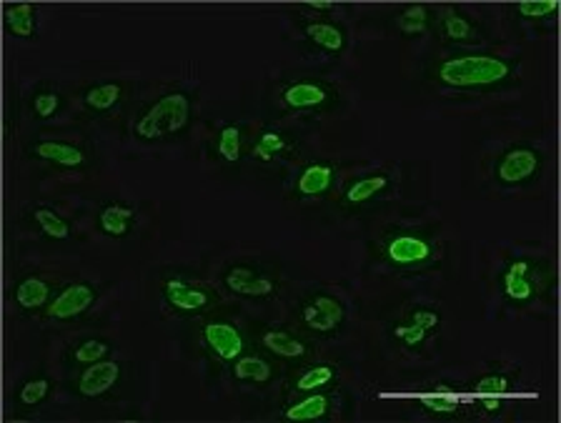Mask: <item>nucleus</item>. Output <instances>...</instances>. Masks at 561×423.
Segmentation results:
<instances>
[{"label":"nucleus","mask_w":561,"mask_h":423,"mask_svg":"<svg viewBox=\"0 0 561 423\" xmlns=\"http://www.w3.org/2000/svg\"><path fill=\"white\" fill-rule=\"evenodd\" d=\"M163 298L175 313H183V316L203 313L206 308L215 304V296L208 286H200V283H193L181 276H171L163 281Z\"/></svg>","instance_id":"obj_3"},{"label":"nucleus","mask_w":561,"mask_h":423,"mask_svg":"<svg viewBox=\"0 0 561 423\" xmlns=\"http://www.w3.org/2000/svg\"><path fill=\"white\" fill-rule=\"evenodd\" d=\"M123 98V88L118 83H95L88 91L83 93V103L95 110V113H106L118 106Z\"/></svg>","instance_id":"obj_22"},{"label":"nucleus","mask_w":561,"mask_h":423,"mask_svg":"<svg viewBox=\"0 0 561 423\" xmlns=\"http://www.w3.org/2000/svg\"><path fill=\"white\" fill-rule=\"evenodd\" d=\"M306 36L316 48L326 51L329 55H338L344 51V45H346L344 30L338 26H334V23H326V20H313V23H308Z\"/></svg>","instance_id":"obj_20"},{"label":"nucleus","mask_w":561,"mask_h":423,"mask_svg":"<svg viewBox=\"0 0 561 423\" xmlns=\"http://www.w3.org/2000/svg\"><path fill=\"white\" fill-rule=\"evenodd\" d=\"M479 403H481V409L489 411V413L501 411V396H479Z\"/></svg>","instance_id":"obj_38"},{"label":"nucleus","mask_w":561,"mask_h":423,"mask_svg":"<svg viewBox=\"0 0 561 423\" xmlns=\"http://www.w3.org/2000/svg\"><path fill=\"white\" fill-rule=\"evenodd\" d=\"M231 373L243 384H268L273 378V366L264 356H239L231 363Z\"/></svg>","instance_id":"obj_19"},{"label":"nucleus","mask_w":561,"mask_h":423,"mask_svg":"<svg viewBox=\"0 0 561 423\" xmlns=\"http://www.w3.org/2000/svg\"><path fill=\"white\" fill-rule=\"evenodd\" d=\"M108 351H110V346L106 341H101V338H88V341H80L76 348H73V363H80V366H91V363H98V361H103L108 356Z\"/></svg>","instance_id":"obj_31"},{"label":"nucleus","mask_w":561,"mask_h":423,"mask_svg":"<svg viewBox=\"0 0 561 423\" xmlns=\"http://www.w3.org/2000/svg\"><path fill=\"white\" fill-rule=\"evenodd\" d=\"M508 381L507 376H501V373H492V376H484L481 381L474 384V394H479V396H501V394H507Z\"/></svg>","instance_id":"obj_35"},{"label":"nucleus","mask_w":561,"mask_h":423,"mask_svg":"<svg viewBox=\"0 0 561 423\" xmlns=\"http://www.w3.org/2000/svg\"><path fill=\"white\" fill-rule=\"evenodd\" d=\"M421 406L431 411V413H436V416H451V413H456V411L461 409V401L456 396L454 388H449V386H436L431 394L421 396Z\"/></svg>","instance_id":"obj_27"},{"label":"nucleus","mask_w":561,"mask_h":423,"mask_svg":"<svg viewBox=\"0 0 561 423\" xmlns=\"http://www.w3.org/2000/svg\"><path fill=\"white\" fill-rule=\"evenodd\" d=\"M384 256H386L388 264L399 265V268H419L434 258V243L424 233L403 231V233H394L386 240Z\"/></svg>","instance_id":"obj_4"},{"label":"nucleus","mask_w":561,"mask_h":423,"mask_svg":"<svg viewBox=\"0 0 561 423\" xmlns=\"http://www.w3.org/2000/svg\"><path fill=\"white\" fill-rule=\"evenodd\" d=\"M428 331H424L421 326H416V323H406V326H396L394 329V338L401 341L403 346H409V348H416V346H421L427 341Z\"/></svg>","instance_id":"obj_36"},{"label":"nucleus","mask_w":561,"mask_h":423,"mask_svg":"<svg viewBox=\"0 0 561 423\" xmlns=\"http://www.w3.org/2000/svg\"><path fill=\"white\" fill-rule=\"evenodd\" d=\"M557 8H559L557 0H521L516 3V11L524 18H549V15L557 13Z\"/></svg>","instance_id":"obj_34"},{"label":"nucleus","mask_w":561,"mask_h":423,"mask_svg":"<svg viewBox=\"0 0 561 423\" xmlns=\"http://www.w3.org/2000/svg\"><path fill=\"white\" fill-rule=\"evenodd\" d=\"M98 301V291L91 283H70L45 305V313L55 321H70L83 316Z\"/></svg>","instance_id":"obj_8"},{"label":"nucleus","mask_w":561,"mask_h":423,"mask_svg":"<svg viewBox=\"0 0 561 423\" xmlns=\"http://www.w3.org/2000/svg\"><path fill=\"white\" fill-rule=\"evenodd\" d=\"M388 188V175L384 173H376V175H366V178H359L346 188V200L351 206H361V203H369L371 199H376L378 193H384Z\"/></svg>","instance_id":"obj_23"},{"label":"nucleus","mask_w":561,"mask_h":423,"mask_svg":"<svg viewBox=\"0 0 561 423\" xmlns=\"http://www.w3.org/2000/svg\"><path fill=\"white\" fill-rule=\"evenodd\" d=\"M539 166H541V156H539V150H534V148H508L507 153L499 159V163H496V178L507 185L526 183L529 178H534Z\"/></svg>","instance_id":"obj_7"},{"label":"nucleus","mask_w":561,"mask_h":423,"mask_svg":"<svg viewBox=\"0 0 561 423\" xmlns=\"http://www.w3.org/2000/svg\"><path fill=\"white\" fill-rule=\"evenodd\" d=\"M289 150H291V143H289L280 133L264 131V133H258V138H256L254 150H251V153H254L256 160H264V163H268V160L286 156Z\"/></svg>","instance_id":"obj_26"},{"label":"nucleus","mask_w":561,"mask_h":423,"mask_svg":"<svg viewBox=\"0 0 561 423\" xmlns=\"http://www.w3.org/2000/svg\"><path fill=\"white\" fill-rule=\"evenodd\" d=\"M306 5L313 11H331L334 8V3H329V0H308Z\"/></svg>","instance_id":"obj_39"},{"label":"nucleus","mask_w":561,"mask_h":423,"mask_svg":"<svg viewBox=\"0 0 561 423\" xmlns=\"http://www.w3.org/2000/svg\"><path fill=\"white\" fill-rule=\"evenodd\" d=\"M334 185V166L329 163H311L306 166L298 181H296V193L301 199H319L326 196Z\"/></svg>","instance_id":"obj_15"},{"label":"nucleus","mask_w":561,"mask_h":423,"mask_svg":"<svg viewBox=\"0 0 561 423\" xmlns=\"http://www.w3.org/2000/svg\"><path fill=\"white\" fill-rule=\"evenodd\" d=\"M200 338L208 348V354L224 363H233L236 358L243 356V348H246V338L239 331V326L228 321H208L200 331Z\"/></svg>","instance_id":"obj_5"},{"label":"nucleus","mask_w":561,"mask_h":423,"mask_svg":"<svg viewBox=\"0 0 561 423\" xmlns=\"http://www.w3.org/2000/svg\"><path fill=\"white\" fill-rule=\"evenodd\" d=\"M33 221H36V225L40 228V233H45L48 239L53 240H68L70 239V233H73L66 218L58 211H53V208H48V206H38V208L33 211Z\"/></svg>","instance_id":"obj_24"},{"label":"nucleus","mask_w":561,"mask_h":423,"mask_svg":"<svg viewBox=\"0 0 561 423\" xmlns=\"http://www.w3.org/2000/svg\"><path fill=\"white\" fill-rule=\"evenodd\" d=\"M13 298L15 304L20 305V308H26V311H38L43 305H48L53 298H51V286H48V281H43V278H23L18 286H15L13 291Z\"/></svg>","instance_id":"obj_18"},{"label":"nucleus","mask_w":561,"mask_h":423,"mask_svg":"<svg viewBox=\"0 0 561 423\" xmlns=\"http://www.w3.org/2000/svg\"><path fill=\"white\" fill-rule=\"evenodd\" d=\"M411 323L421 326L424 331H431V329L439 326V313L431 311V308H416L414 313H411Z\"/></svg>","instance_id":"obj_37"},{"label":"nucleus","mask_w":561,"mask_h":423,"mask_svg":"<svg viewBox=\"0 0 561 423\" xmlns=\"http://www.w3.org/2000/svg\"><path fill=\"white\" fill-rule=\"evenodd\" d=\"M329 411H331V398L326 396V394L313 391L311 396L296 401V403H291L289 409L283 411V419L291 423H311L326 419Z\"/></svg>","instance_id":"obj_16"},{"label":"nucleus","mask_w":561,"mask_h":423,"mask_svg":"<svg viewBox=\"0 0 561 423\" xmlns=\"http://www.w3.org/2000/svg\"><path fill=\"white\" fill-rule=\"evenodd\" d=\"M33 156L58 168H80L85 163V153L78 146L63 141H40L33 146Z\"/></svg>","instance_id":"obj_14"},{"label":"nucleus","mask_w":561,"mask_h":423,"mask_svg":"<svg viewBox=\"0 0 561 423\" xmlns=\"http://www.w3.org/2000/svg\"><path fill=\"white\" fill-rule=\"evenodd\" d=\"M188 120H191V101L186 93H168L135 120L134 133L141 141H160L183 131Z\"/></svg>","instance_id":"obj_2"},{"label":"nucleus","mask_w":561,"mask_h":423,"mask_svg":"<svg viewBox=\"0 0 561 423\" xmlns=\"http://www.w3.org/2000/svg\"><path fill=\"white\" fill-rule=\"evenodd\" d=\"M215 150H218V156L224 160H228V163L240 160V153H243V133H240L239 126H224V128L218 131Z\"/></svg>","instance_id":"obj_29"},{"label":"nucleus","mask_w":561,"mask_h":423,"mask_svg":"<svg viewBox=\"0 0 561 423\" xmlns=\"http://www.w3.org/2000/svg\"><path fill=\"white\" fill-rule=\"evenodd\" d=\"M30 108H33V116L40 120L53 118L61 108V95L53 91H38L30 101Z\"/></svg>","instance_id":"obj_33"},{"label":"nucleus","mask_w":561,"mask_h":423,"mask_svg":"<svg viewBox=\"0 0 561 423\" xmlns=\"http://www.w3.org/2000/svg\"><path fill=\"white\" fill-rule=\"evenodd\" d=\"M261 344L268 354L286 358V361H301L308 356V344L304 338H298L289 329H268L261 333Z\"/></svg>","instance_id":"obj_13"},{"label":"nucleus","mask_w":561,"mask_h":423,"mask_svg":"<svg viewBox=\"0 0 561 423\" xmlns=\"http://www.w3.org/2000/svg\"><path fill=\"white\" fill-rule=\"evenodd\" d=\"M120 381V363L116 361H98L85 366V370L78 376L76 388L83 398H101Z\"/></svg>","instance_id":"obj_10"},{"label":"nucleus","mask_w":561,"mask_h":423,"mask_svg":"<svg viewBox=\"0 0 561 423\" xmlns=\"http://www.w3.org/2000/svg\"><path fill=\"white\" fill-rule=\"evenodd\" d=\"M441 26H443V36L454 43H471L476 40V28L468 20L467 15L456 13L454 8H446L443 11V18H441Z\"/></svg>","instance_id":"obj_25"},{"label":"nucleus","mask_w":561,"mask_h":423,"mask_svg":"<svg viewBox=\"0 0 561 423\" xmlns=\"http://www.w3.org/2000/svg\"><path fill=\"white\" fill-rule=\"evenodd\" d=\"M504 296L514 304H529L536 296V271L532 261H511L504 271Z\"/></svg>","instance_id":"obj_11"},{"label":"nucleus","mask_w":561,"mask_h":423,"mask_svg":"<svg viewBox=\"0 0 561 423\" xmlns=\"http://www.w3.org/2000/svg\"><path fill=\"white\" fill-rule=\"evenodd\" d=\"M336 381V369L334 366H311V369L301 370V376L296 378V391L301 394H313V391H323L326 386H331Z\"/></svg>","instance_id":"obj_28"},{"label":"nucleus","mask_w":561,"mask_h":423,"mask_svg":"<svg viewBox=\"0 0 561 423\" xmlns=\"http://www.w3.org/2000/svg\"><path fill=\"white\" fill-rule=\"evenodd\" d=\"M5 28L15 38H33L36 36V11L30 3H11L3 13Z\"/></svg>","instance_id":"obj_21"},{"label":"nucleus","mask_w":561,"mask_h":423,"mask_svg":"<svg viewBox=\"0 0 561 423\" xmlns=\"http://www.w3.org/2000/svg\"><path fill=\"white\" fill-rule=\"evenodd\" d=\"M428 23H431V11H428L427 5H421V3L403 8L399 15V20H396V26L401 28V33H406V36L427 33Z\"/></svg>","instance_id":"obj_30"},{"label":"nucleus","mask_w":561,"mask_h":423,"mask_svg":"<svg viewBox=\"0 0 561 423\" xmlns=\"http://www.w3.org/2000/svg\"><path fill=\"white\" fill-rule=\"evenodd\" d=\"M135 224V208L126 206V203H108L106 208L98 216V225L101 231L110 236V239H123L128 236V231Z\"/></svg>","instance_id":"obj_17"},{"label":"nucleus","mask_w":561,"mask_h":423,"mask_svg":"<svg viewBox=\"0 0 561 423\" xmlns=\"http://www.w3.org/2000/svg\"><path fill=\"white\" fill-rule=\"evenodd\" d=\"M228 291L246 298H271L276 293V281L248 265H233L226 273Z\"/></svg>","instance_id":"obj_9"},{"label":"nucleus","mask_w":561,"mask_h":423,"mask_svg":"<svg viewBox=\"0 0 561 423\" xmlns=\"http://www.w3.org/2000/svg\"><path fill=\"white\" fill-rule=\"evenodd\" d=\"M436 73L451 88H492L511 76V68L496 55H459L443 61Z\"/></svg>","instance_id":"obj_1"},{"label":"nucleus","mask_w":561,"mask_h":423,"mask_svg":"<svg viewBox=\"0 0 561 423\" xmlns=\"http://www.w3.org/2000/svg\"><path fill=\"white\" fill-rule=\"evenodd\" d=\"M283 103L291 110H313V108H321L329 103L331 93L323 83H316V80H298V83H291L283 88Z\"/></svg>","instance_id":"obj_12"},{"label":"nucleus","mask_w":561,"mask_h":423,"mask_svg":"<svg viewBox=\"0 0 561 423\" xmlns=\"http://www.w3.org/2000/svg\"><path fill=\"white\" fill-rule=\"evenodd\" d=\"M51 396V381L48 378H33L18 388V401L23 406H38L45 398Z\"/></svg>","instance_id":"obj_32"},{"label":"nucleus","mask_w":561,"mask_h":423,"mask_svg":"<svg viewBox=\"0 0 561 423\" xmlns=\"http://www.w3.org/2000/svg\"><path fill=\"white\" fill-rule=\"evenodd\" d=\"M301 321H304L308 331L334 333L346 321V308L334 296L319 293L301 308Z\"/></svg>","instance_id":"obj_6"}]
</instances>
